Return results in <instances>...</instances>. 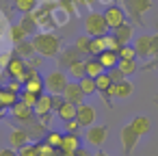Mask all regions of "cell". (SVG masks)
<instances>
[{"label":"cell","instance_id":"cell-1","mask_svg":"<svg viewBox=\"0 0 158 156\" xmlns=\"http://www.w3.org/2000/svg\"><path fill=\"white\" fill-rule=\"evenodd\" d=\"M33 44H35V50L39 57H48V59H56L61 54V39L52 33H37L33 37Z\"/></svg>","mask_w":158,"mask_h":156},{"label":"cell","instance_id":"cell-2","mask_svg":"<svg viewBox=\"0 0 158 156\" xmlns=\"http://www.w3.org/2000/svg\"><path fill=\"white\" fill-rule=\"evenodd\" d=\"M85 33L91 35V37H102V35H106V33H108V24H106L104 13L91 11V13L85 18Z\"/></svg>","mask_w":158,"mask_h":156},{"label":"cell","instance_id":"cell-3","mask_svg":"<svg viewBox=\"0 0 158 156\" xmlns=\"http://www.w3.org/2000/svg\"><path fill=\"white\" fill-rule=\"evenodd\" d=\"M152 5H154V0H123L126 13H128V15L134 20V24H139V26H143L141 15H143L145 11H149Z\"/></svg>","mask_w":158,"mask_h":156},{"label":"cell","instance_id":"cell-4","mask_svg":"<svg viewBox=\"0 0 158 156\" xmlns=\"http://www.w3.org/2000/svg\"><path fill=\"white\" fill-rule=\"evenodd\" d=\"M104 18H106L108 31H117L121 24L128 22V13H126V9H121V7H117V5H108L106 11H104Z\"/></svg>","mask_w":158,"mask_h":156},{"label":"cell","instance_id":"cell-5","mask_svg":"<svg viewBox=\"0 0 158 156\" xmlns=\"http://www.w3.org/2000/svg\"><path fill=\"white\" fill-rule=\"evenodd\" d=\"M119 139H121V147H123V156H130L132 152H134V147H136V143H139V139H141V134L130 126V124H126L123 128H121V132H119Z\"/></svg>","mask_w":158,"mask_h":156},{"label":"cell","instance_id":"cell-6","mask_svg":"<svg viewBox=\"0 0 158 156\" xmlns=\"http://www.w3.org/2000/svg\"><path fill=\"white\" fill-rule=\"evenodd\" d=\"M67 76L61 72V70H54V72H50L48 74V78H46V89H48V93H63L65 91V87H67Z\"/></svg>","mask_w":158,"mask_h":156},{"label":"cell","instance_id":"cell-7","mask_svg":"<svg viewBox=\"0 0 158 156\" xmlns=\"http://www.w3.org/2000/svg\"><path fill=\"white\" fill-rule=\"evenodd\" d=\"M106 137H108V126L106 124H102V126H89L87 134H85L87 143L95 145V147H102V143L106 141Z\"/></svg>","mask_w":158,"mask_h":156},{"label":"cell","instance_id":"cell-8","mask_svg":"<svg viewBox=\"0 0 158 156\" xmlns=\"http://www.w3.org/2000/svg\"><path fill=\"white\" fill-rule=\"evenodd\" d=\"M26 63H24V59L22 57H18V54H13V59L9 61V65H7V74L11 76V80H18V82H24V72H26Z\"/></svg>","mask_w":158,"mask_h":156},{"label":"cell","instance_id":"cell-9","mask_svg":"<svg viewBox=\"0 0 158 156\" xmlns=\"http://www.w3.org/2000/svg\"><path fill=\"white\" fill-rule=\"evenodd\" d=\"M9 143H11L9 147H13V150H18V152H20L24 145H28V143H31V134H28L24 128H20V126H18V128H13V130H11Z\"/></svg>","mask_w":158,"mask_h":156},{"label":"cell","instance_id":"cell-10","mask_svg":"<svg viewBox=\"0 0 158 156\" xmlns=\"http://www.w3.org/2000/svg\"><path fill=\"white\" fill-rule=\"evenodd\" d=\"M56 59H59V70H63V67H65V70H69V65H72V63H76V61H80V59H82V54H80L74 46H69V48H65Z\"/></svg>","mask_w":158,"mask_h":156},{"label":"cell","instance_id":"cell-11","mask_svg":"<svg viewBox=\"0 0 158 156\" xmlns=\"http://www.w3.org/2000/svg\"><path fill=\"white\" fill-rule=\"evenodd\" d=\"M134 91V85L130 80H121V82H113V87L104 93H108L110 98H130Z\"/></svg>","mask_w":158,"mask_h":156},{"label":"cell","instance_id":"cell-12","mask_svg":"<svg viewBox=\"0 0 158 156\" xmlns=\"http://www.w3.org/2000/svg\"><path fill=\"white\" fill-rule=\"evenodd\" d=\"M76 119H78V124H80L82 128L93 126V121H95V108H93L91 104H78V115H76Z\"/></svg>","mask_w":158,"mask_h":156},{"label":"cell","instance_id":"cell-13","mask_svg":"<svg viewBox=\"0 0 158 156\" xmlns=\"http://www.w3.org/2000/svg\"><path fill=\"white\" fill-rule=\"evenodd\" d=\"M134 50L141 59H149L152 57V35H139L134 39Z\"/></svg>","mask_w":158,"mask_h":156},{"label":"cell","instance_id":"cell-14","mask_svg":"<svg viewBox=\"0 0 158 156\" xmlns=\"http://www.w3.org/2000/svg\"><path fill=\"white\" fill-rule=\"evenodd\" d=\"M63 95H65V100H67V102H72V104H85V102H82V100H85V93H82V89H80L78 80H76V82H67V87H65Z\"/></svg>","mask_w":158,"mask_h":156},{"label":"cell","instance_id":"cell-15","mask_svg":"<svg viewBox=\"0 0 158 156\" xmlns=\"http://www.w3.org/2000/svg\"><path fill=\"white\" fill-rule=\"evenodd\" d=\"M11 115H13V119H33L35 117V108L28 106V104H24L22 100H18L11 106Z\"/></svg>","mask_w":158,"mask_h":156},{"label":"cell","instance_id":"cell-16","mask_svg":"<svg viewBox=\"0 0 158 156\" xmlns=\"http://www.w3.org/2000/svg\"><path fill=\"white\" fill-rule=\"evenodd\" d=\"M82 150V143H80V137L74 134V132H65L63 134V143H61V150L59 152H78Z\"/></svg>","mask_w":158,"mask_h":156},{"label":"cell","instance_id":"cell-17","mask_svg":"<svg viewBox=\"0 0 158 156\" xmlns=\"http://www.w3.org/2000/svg\"><path fill=\"white\" fill-rule=\"evenodd\" d=\"M24 89L26 91H31V93H37V95H41L44 93V89H46V78L37 72L33 78H28L26 82H24Z\"/></svg>","mask_w":158,"mask_h":156},{"label":"cell","instance_id":"cell-18","mask_svg":"<svg viewBox=\"0 0 158 156\" xmlns=\"http://www.w3.org/2000/svg\"><path fill=\"white\" fill-rule=\"evenodd\" d=\"M52 111H54V108H52V95H50V93H41L39 100H37V104H35V117L48 115V113H52Z\"/></svg>","mask_w":158,"mask_h":156},{"label":"cell","instance_id":"cell-19","mask_svg":"<svg viewBox=\"0 0 158 156\" xmlns=\"http://www.w3.org/2000/svg\"><path fill=\"white\" fill-rule=\"evenodd\" d=\"M35 18H37V24H39V28L44 31V33H48V31H52L56 24H54V20H52V13L44 7L41 11H37L35 13Z\"/></svg>","mask_w":158,"mask_h":156},{"label":"cell","instance_id":"cell-20","mask_svg":"<svg viewBox=\"0 0 158 156\" xmlns=\"http://www.w3.org/2000/svg\"><path fill=\"white\" fill-rule=\"evenodd\" d=\"M113 35L119 39V44H121V46H126V44H130V41H132V37H134V26L126 22V24H121L117 31H113Z\"/></svg>","mask_w":158,"mask_h":156},{"label":"cell","instance_id":"cell-21","mask_svg":"<svg viewBox=\"0 0 158 156\" xmlns=\"http://www.w3.org/2000/svg\"><path fill=\"white\" fill-rule=\"evenodd\" d=\"M98 59H100V63L104 65V70H106V72L119 65V52H115V50H104Z\"/></svg>","mask_w":158,"mask_h":156},{"label":"cell","instance_id":"cell-22","mask_svg":"<svg viewBox=\"0 0 158 156\" xmlns=\"http://www.w3.org/2000/svg\"><path fill=\"white\" fill-rule=\"evenodd\" d=\"M20 26L24 28L26 35H37V33H39V24H37L35 13H26V15L20 20Z\"/></svg>","mask_w":158,"mask_h":156},{"label":"cell","instance_id":"cell-23","mask_svg":"<svg viewBox=\"0 0 158 156\" xmlns=\"http://www.w3.org/2000/svg\"><path fill=\"white\" fill-rule=\"evenodd\" d=\"M18 100H20V93L11 91L9 87H2V91H0V106L2 108H11Z\"/></svg>","mask_w":158,"mask_h":156},{"label":"cell","instance_id":"cell-24","mask_svg":"<svg viewBox=\"0 0 158 156\" xmlns=\"http://www.w3.org/2000/svg\"><path fill=\"white\" fill-rule=\"evenodd\" d=\"M85 63H87V76H91V78H98L100 74L106 72L98 57H89V59H85Z\"/></svg>","mask_w":158,"mask_h":156},{"label":"cell","instance_id":"cell-25","mask_svg":"<svg viewBox=\"0 0 158 156\" xmlns=\"http://www.w3.org/2000/svg\"><path fill=\"white\" fill-rule=\"evenodd\" d=\"M56 115H59V119L61 121H69V119H76V115H78V104H72V102H65L59 111H56Z\"/></svg>","mask_w":158,"mask_h":156},{"label":"cell","instance_id":"cell-26","mask_svg":"<svg viewBox=\"0 0 158 156\" xmlns=\"http://www.w3.org/2000/svg\"><path fill=\"white\" fill-rule=\"evenodd\" d=\"M130 126H132V128H134V130H136L141 137H145V134L152 130V121H149L145 115H136V117L130 121Z\"/></svg>","mask_w":158,"mask_h":156},{"label":"cell","instance_id":"cell-27","mask_svg":"<svg viewBox=\"0 0 158 156\" xmlns=\"http://www.w3.org/2000/svg\"><path fill=\"white\" fill-rule=\"evenodd\" d=\"M15 54H18V57H35V54H37V50H35L33 39L28 37V39H24V41L15 44Z\"/></svg>","mask_w":158,"mask_h":156},{"label":"cell","instance_id":"cell-28","mask_svg":"<svg viewBox=\"0 0 158 156\" xmlns=\"http://www.w3.org/2000/svg\"><path fill=\"white\" fill-rule=\"evenodd\" d=\"M37 5H39V0H13V9L20 11L22 15H26V13H35Z\"/></svg>","mask_w":158,"mask_h":156},{"label":"cell","instance_id":"cell-29","mask_svg":"<svg viewBox=\"0 0 158 156\" xmlns=\"http://www.w3.org/2000/svg\"><path fill=\"white\" fill-rule=\"evenodd\" d=\"M67 72H69V76H72V78H76V80H80V78H85V76H87V63H85V61L80 59V61H76V63H72Z\"/></svg>","mask_w":158,"mask_h":156},{"label":"cell","instance_id":"cell-30","mask_svg":"<svg viewBox=\"0 0 158 156\" xmlns=\"http://www.w3.org/2000/svg\"><path fill=\"white\" fill-rule=\"evenodd\" d=\"M78 85H80V89H82V93H85V95H93V93H98L95 78H91V76H85V78H80V80H78Z\"/></svg>","mask_w":158,"mask_h":156},{"label":"cell","instance_id":"cell-31","mask_svg":"<svg viewBox=\"0 0 158 156\" xmlns=\"http://www.w3.org/2000/svg\"><path fill=\"white\" fill-rule=\"evenodd\" d=\"M89 46H91V35H78L74 41V48L80 54H89Z\"/></svg>","mask_w":158,"mask_h":156},{"label":"cell","instance_id":"cell-32","mask_svg":"<svg viewBox=\"0 0 158 156\" xmlns=\"http://www.w3.org/2000/svg\"><path fill=\"white\" fill-rule=\"evenodd\" d=\"M106 50L104 46V37H91V46H89V57H100Z\"/></svg>","mask_w":158,"mask_h":156},{"label":"cell","instance_id":"cell-33","mask_svg":"<svg viewBox=\"0 0 158 156\" xmlns=\"http://www.w3.org/2000/svg\"><path fill=\"white\" fill-rule=\"evenodd\" d=\"M95 85H98V93H104V91H108V89L113 87V78H110V74H108V72L100 74V76L95 78Z\"/></svg>","mask_w":158,"mask_h":156},{"label":"cell","instance_id":"cell-34","mask_svg":"<svg viewBox=\"0 0 158 156\" xmlns=\"http://www.w3.org/2000/svg\"><path fill=\"white\" fill-rule=\"evenodd\" d=\"M35 150H37L39 156H56V152H59V150H54L52 145H48L46 139H39V141L35 143Z\"/></svg>","mask_w":158,"mask_h":156},{"label":"cell","instance_id":"cell-35","mask_svg":"<svg viewBox=\"0 0 158 156\" xmlns=\"http://www.w3.org/2000/svg\"><path fill=\"white\" fill-rule=\"evenodd\" d=\"M9 39H11L13 44H20V41H24V39H28V35L24 33V28H22L20 24H13V26L9 28Z\"/></svg>","mask_w":158,"mask_h":156},{"label":"cell","instance_id":"cell-36","mask_svg":"<svg viewBox=\"0 0 158 156\" xmlns=\"http://www.w3.org/2000/svg\"><path fill=\"white\" fill-rule=\"evenodd\" d=\"M119 59H121V61H134V59H139V54H136L134 46L126 44V46L119 48Z\"/></svg>","mask_w":158,"mask_h":156},{"label":"cell","instance_id":"cell-37","mask_svg":"<svg viewBox=\"0 0 158 156\" xmlns=\"http://www.w3.org/2000/svg\"><path fill=\"white\" fill-rule=\"evenodd\" d=\"M46 141H48V145H52L54 150H61V143H63V132L48 130V134H46Z\"/></svg>","mask_w":158,"mask_h":156},{"label":"cell","instance_id":"cell-38","mask_svg":"<svg viewBox=\"0 0 158 156\" xmlns=\"http://www.w3.org/2000/svg\"><path fill=\"white\" fill-rule=\"evenodd\" d=\"M117 67H119L126 76H130V74H134V72H139V70H141V67H139V63H136V59H134V61H121V59H119V65H117Z\"/></svg>","mask_w":158,"mask_h":156},{"label":"cell","instance_id":"cell-39","mask_svg":"<svg viewBox=\"0 0 158 156\" xmlns=\"http://www.w3.org/2000/svg\"><path fill=\"white\" fill-rule=\"evenodd\" d=\"M104 37V46H106V50H115V52H119V48H121V44H119V39L115 37V35H102Z\"/></svg>","mask_w":158,"mask_h":156},{"label":"cell","instance_id":"cell-40","mask_svg":"<svg viewBox=\"0 0 158 156\" xmlns=\"http://www.w3.org/2000/svg\"><path fill=\"white\" fill-rule=\"evenodd\" d=\"M20 100H22L24 104H28V106H33V108H35V104H37L39 95H37V93H31V91H26V89H22V93H20Z\"/></svg>","mask_w":158,"mask_h":156},{"label":"cell","instance_id":"cell-41","mask_svg":"<svg viewBox=\"0 0 158 156\" xmlns=\"http://www.w3.org/2000/svg\"><path fill=\"white\" fill-rule=\"evenodd\" d=\"M50 95H52V93H50ZM65 102H67V100H65L63 93H54V95H52V108H54V111H59Z\"/></svg>","mask_w":158,"mask_h":156},{"label":"cell","instance_id":"cell-42","mask_svg":"<svg viewBox=\"0 0 158 156\" xmlns=\"http://www.w3.org/2000/svg\"><path fill=\"white\" fill-rule=\"evenodd\" d=\"M63 124H65V132H74V134H78V130L82 128L78 124V119H69V121H63Z\"/></svg>","mask_w":158,"mask_h":156},{"label":"cell","instance_id":"cell-43","mask_svg":"<svg viewBox=\"0 0 158 156\" xmlns=\"http://www.w3.org/2000/svg\"><path fill=\"white\" fill-rule=\"evenodd\" d=\"M108 74H110L113 82H121V80H126V74H123L119 67H113V70H108Z\"/></svg>","mask_w":158,"mask_h":156},{"label":"cell","instance_id":"cell-44","mask_svg":"<svg viewBox=\"0 0 158 156\" xmlns=\"http://www.w3.org/2000/svg\"><path fill=\"white\" fill-rule=\"evenodd\" d=\"M18 154H20V156H39L33 143H28V145H24V147H22V150H20Z\"/></svg>","mask_w":158,"mask_h":156},{"label":"cell","instance_id":"cell-45","mask_svg":"<svg viewBox=\"0 0 158 156\" xmlns=\"http://www.w3.org/2000/svg\"><path fill=\"white\" fill-rule=\"evenodd\" d=\"M11 59H13V52H2V54H0V67L7 70V65H9Z\"/></svg>","mask_w":158,"mask_h":156},{"label":"cell","instance_id":"cell-46","mask_svg":"<svg viewBox=\"0 0 158 156\" xmlns=\"http://www.w3.org/2000/svg\"><path fill=\"white\" fill-rule=\"evenodd\" d=\"M156 52H158V33L152 35V59L156 57Z\"/></svg>","mask_w":158,"mask_h":156},{"label":"cell","instance_id":"cell-47","mask_svg":"<svg viewBox=\"0 0 158 156\" xmlns=\"http://www.w3.org/2000/svg\"><path fill=\"white\" fill-rule=\"evenodd\" d=\"M0 156H20V154L13 147H5V150H0Z\"/></svg>","mask_w":158,"mask_h":156},{"label":"cell","instance_id":"cell-48","mask_svg":"<svg viewBox=\"0 0 158 156\" xmlns=\"http://www.w3.org/2000/svg\"><path fill=\"white\" fill-rule=\"evenodd\" d=\"M37 119H39V121H41V124L48 128V126H50V121H52V113H48V115H41V117H37Z\"/></svg>","mask_w":158,"mask_h":156},{"label":"cell","instance_id":"cell-49","mask_svg":"<svg viewBox=\"0 0 158 156\" xmlns=\"http://www.w3.org/2000/svg\"><path fill=\"white\" fill-rule=\"evenodd\" d=\"M76 156H93V154H91V152H87V150L82 147V150H78V152H76Z\"/></svg>","mask_w":158,"mask_h":156},{"label":"cell","instance_id":"cell-50","mask_svg":"<svg viewBox=\"0 0 158 156\" xmlns=\"http://www.w3.org/2000/svg\"><path fill=\"white\" fill-rule=\"evenodd\" d=\"M59 156H76V152H61Z\"/></svg>","mask_w":158,"mask_h":156},{"label":"cell","instance_id":"cell-51","mask_svg":"<svg viewBox=\"0 0 158 156\" xmlns=\"http://www.w3.org/2000/svg\"><path fill=\"white\" fill-rule=\"evenodd\" d=\"M93 156H110V154H106L104 150H98V154H93Z\"/></svg>","mask_w":158,"mask_h":156},{"label":"cell","instance_id":"cell-52","mask_svg":"<svg viewBox=\"0 0 158 156\" xmlns=\"http://www.w3.org/2000/svg\"><path fill=\"white\" fill-rule=\"evenodd\" d=\"M154 104H156V106H158V93H156V95H154Z\"/></svg>","mask_w":158,"mask_h":156},{"label":"cell","instance_id":"cell-53","mask_svg":"<svg viewBox=\"0 0 158 156\" xmlns=\"http://www.w3.org/2000/svg\"><path fill=\"white\" fill-rule=\"evenodd\" d=\"M154 59H158V52H156V57H154Z\"/></svg>","mask_w":158,"mask_h":156},{"label":"cell","instance_id":"cell-54","mask_svg":"<svg viewBox=\"0 0 158 156\" xmlns=\"http://www.w3.org/2000/svg\"><path fill=\"white\" fill-rule=\"evenodd\" d=\"M0 89H2V87H0Z\"/></svg>","mask_w":158,"mask_h":156},{"label":"cell","instance_id":"cell-55","mask_svg":"<svg viewBox=\"0 0 158 156\" xmlns=\"http://www.w3.org/2000/svg\"><path fill=\"white\" fill-rule=\"evenodd\" d=\"M156 61H158V59H156Z\"/></svg>","mask_w":158,"mask_h":156}]
</instances>
